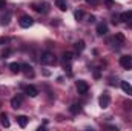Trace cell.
Instances as JSON below:
<instances>
[{"mask_svg": "<svg viewBox=\"0 0 132 131\" xmlns=\"http://www.w3.org/2000/svg\"><path fill=\"white\" fill-rule=\"evenodd\" d=\"M40 62H42V65H55V63H57V57H55L52 53L45 51V53H42V56H40Z\"/></svg>", "mask_w": 132, "mask_h": 131, "instance_id": "6da1fadb", "label": "cell"}, {"mask_svg": "<svg viewBox=\"0 0 132 131\" xmlns=\"http://www.w3.org/2000/svg\"><path fill=\"white\" fill-rule=\"evenodd\" d=\"M31 6L34 11H37L40 14H46L49 11V3H46V2H34Z\"/></svg>", "mask_w": 132, "mask_h": 131, "instance_id": "7a4b0ae2", "label": "cell"}, {"mask_svg": "<svg viewBox=\"0 0 132 131\" xmlns=\"http://www.w3.org/2000/svg\"><path fill=\"white\" fill-rule=\"evenodd\" d=\"M32 23H34V19L29 17V16H22L20 20H19V25L22 28H29V26H32Z\"/></svg>", "mask_w": 132, "mask_h": 131, "instance_id": "3957f363", "label": "cell"}, {"mask_svg": "<svg viewBox=\"0 0 132 131\" xmlns=\"http://www.w3.org/2000/svg\"><path fill=\"white\" fill-rule=\"evenodd\" d=\"M98 103H100V106H101L103 110L108 108L109 103H111V96H109V93H103V94L100 96V99H98Z\"/></svg>", "mask_w": 132, "mask_h": 131, "instance_id": "277c9868", "label": "cell"}, {"mask_svg": "<svg viewBox=\"0 0 132 131\" xmlns=\"http://www.w3.org/2000/svg\"><path fill=\"white\" fill-rule=\"evenodd\" d=\"M75 86H77L78 94H86L88 90H89V85H88V82H85V80H78V82L75 83Z\"/></svg>", "mask_w": 132, "mask_h": 131, "instance_id": "5b68a950", "label": "cell"}, {"mask_svg": "<svg viewBox=\"0 0 132 131\" xmlns=\"http://www.w3.org/2000/svg\"><path fill=\"white\" fill-rule=\"evenodd\" d=\"M120 65L125 69H131L132 68V57L131 56H121L120 57Z\"/></svg>", "mask_w": 132, "mask_h": 131, "instance_id": "8992f818", "label": "cell"}, {"mask_svg": "<svg viewBox=\"0 0 132 131\" xmlns=\"http://www.w3.org/2000/svg\"><path fill=\"white\" fill-rule=\"evenodd\" d=\"M25 94L29 96V97H37L38 96V90L34 85H26L25 86Z\"/></svg>", "mask_w": 132, "mask_h": 131, "instance_id": "52a82bcc", "label": "cell"}, {"mask_svg": "<svg viewBox=\"0 0 132 131\" xmlns=\"http://www.w3.org/2000/svg\"><path fill=\"white\" fill-rule=\"evenodd\" d=\"M120 20H121V22H125V23H129V22H132V11L121 12V14H120Z\"/></svg>", "mask_w": 132, "mask_h": 131, "instance_id": "ba28073f", "label": "cell"}, {"mask_svg": "<svg viewBox=\"0 0 132 131\" xmlns=\"http://www.w3.org/2000/svg\"><path fill=\"white\" fill-rule=\"evenodd\" d=\"M22 71L25 72V76L26 77H34V69H32V66H29V65H22Z\"/></svg>", "mask_w": 132, "mask_h": 131, "instance_id": "9c48e42d", "label": "cell"}, {"mask_svg": "<svg viewBox=\"0 0 132 131\" xmlns=\"http://www.w3.org/2000/svg\"><path fill=\"white\" fill-rule=\"evenodd\" d=\"M108 33V25L104 23V22H101L97 25V34L98 35H104V34Z\"/></svg>", "mask_w": 132, "mask_h": 131, "instance_id": "30bf717a", "label": "cell"}, {"mask_svg": "<svg viewBox=\"0 0 132 131\" xmlns=\"http://www.w3.org/2000/svg\"><path fill=\"white\" fill-rule=\"evenodd\" d=\"M120 86H121V90H123L126 94L132 96V85H131V83H128V82H121V83H120Z\"/></svg>", "mask_w": 132, "mask_h": 131, "instance_id": "8fae6325", "label": "cell"}, {"mask_svg": "<svg viewBox=\"0 0 132 131\" xmlns=\"http://www.w3.org/2000/svg\"><path fill=\"white\" fill-rule=\"evenodd\" d=\"M69 111H71V114H78V113L81 111V106H80L78 103H72V105L69 106Z\"/></svg>", "mask_w": 132, "mask_h": 131, "instance_id": "7c38bea8", "label": "cell"}, {"mask_svg": "<svg viewBox=\"0 0 132 131\" xmlns=\"http://www.w3.org/2000/svg\"><path fill=\"white\" fill-rule=\"evenodd\" d=\"M17 123H19L22 128H25V127L28 125V117H26V116H19V117H17Z\"/></svg>", "mask_w": 132, "mask_h": 131, "instance_id": "4fadbf2b", "label": "cell"}, {"mask_svg": "<svg viewBox=\"0 0 132 131\" xmlns=\"http://www.w3.org/2000/svg\"><path fill=\"white\" fill-rule=\"evenodd\" d=\"M20 105H22V99L20 97H12L11 99V106H12V108L17 110V108H20Z\"/></svg>", "mask_w": 132, "mask_h": 131, "instance_id": "5bb4252c", "label": "cell"}, {"mask_svg": "<svg viewBox=\"0 0 132 131\" xmlns=\"http://www.w3.org/2000/svg\"><path fill=\"white\" fill-rule=\"evenodd\" d=\"M55 5L60 11H66L68 9V5H66V0H55Z\"/></svg>", "mask_w": 132, "mask_h": 131, "instance_id": "9a60e30c", "label": "cell"}, {"mask_svg": "<svg viewBox=\"0 0 132 131\" xmlns=\"http://www.w3.org/2000/svg\"><path fill=\"white\" fill-rule=\"evenodd\" d=\"M9 69H11L14 74H17V72H20V71H22V65L14 62V63H11V65H9Z\"/></svg>", "mask_w": 132, "mask_h": 131, "instance_id": "2e32d148", "label": "cell"}, {"mask_svg": "<svg viewBox=\"0 0 132 131\" xmlns=\"http://www.w3.org/2000/svg\"><path fill=\"white\" fill-rule=\"evenodd\" d=\"M0 123H2V127H5V128L9 127V120H8V117H6V114H0Z\"/></svg>", "mask_w": 132, "mask_h": 131, "instance_id": "e0dca14e", "label": "cell"}, {"mask_svg": "<svg viewBox=\"0 0 132 131\" xmlns=\"http://www.w3.org/2000/svg\"><path fill=\"white\" fill-rule=\"evenodd\" d=\"M108 43H109V45H111L112 48H117L115 45H118V43H121V42H120V40H118V39H117V37L114 35V37H111V39H108Z\"/></svg>", "mask_w": 132, "mask_h": 131, "instance_id": "ac0fdd59", "label": "cell"}, {"mask_svg": "<svg viewBox=\"0 0 132 131\" xmlns=\"http://www.w3.org/2000/svg\"><path fill=\"white\" fill-rule=\"evenodd\" d=\"M72 60H74V54H72V53H65V54H63V62L71 63Z\"/></svg>", "mask_w": 132, "mask_h": 131, "instance_id": "d6986e66", "label": "cell"}, {"mask_svg": "<svg viewBox=\"0 0 132 131\" xmlns=\"http://www.w3.org/2000/svg\"><path fill=\"white\" fill-rule=\"evenodd\" d=\"M75 48H77L78 53H81V51L85 49V42H83V40H78V42L75 43Z\"/></svg>", "mask_w": 132, "mask_h": 131, "instance_id": "ffe728a7", "label": "cell"}, {"mask_svg": "<svg viewBox=\"0 0 132 131\" xmlns=\"http://www.w3.org/2000/svg\"><path fill=\"white\" fill-rule=\"evenodd\" d=\"M9 19H11V14L8 12L6 16H3V17H2V25H8V23H9Z\"/></svg>", "mask_w": 132, "mask_h": 131, "instance_id": "44dd1931", "label": "cell"}, {"mask_svg": "<svg viewBox=\"0 0 132 131\" xmlns=\"http://www.w3.org/2000/svg\"><path fill=\"white\" fill-rule=\"evenodd\" d=\"M115 37H117V39H118V40H120V42H121V43H123V42H125V35H123V34L117 33V34H115Z\"/></svg>", "mask_w": 132, "mask_h": 131, "instance_id": "7402d4cb", "label": "cell"}, {"mask_svg": "<svg viewBox=\"0 0 132 131\" xmlns=\"http://www.w3.org/2000/svg\"><path fill=\"white\" fill-rule=\"evenodd\" d=\"M81 17H83V11H77V12H75V19H77V20H80Z\"/></svg>", "mask_w": 132, "mask_h": 131, "instance_id": "603a6c76", "label": "cell"}, {"mask_svg": "<svg viewBox=\"0 0 132 131\" xmlns=\"http://www.w3.org/2000/svg\"><path fill=\"white\" fill-rule=\"evenodd\" d=\"M9 54H11V49H5V51L2 53V57H5V59H6V57H8Z\"/></svg>", "mask_w": 132, "mask_h": 131, "instance_id": "cb8c5ba5", "label": "cell"}, {"mask_svg": "<svg viewBox=\"0 0 132 131\" xmlns=\"http://www.w3.org/2000/svg\"><path fill=\"white\" fill-rule=\"evenodd\" d=\"M86 3H89V5H98L100 0H85Z\"/></svg>", "mask_w": 132, "mask_h": 131, "instance_id": "d4e9b609", "label": "cell"}, {"mask_svg": "<svg viewBox=\"0 0 132 131\" xmlns=\"http://www.w3.org/2000/svg\"><path fill=\"white\" fill-rule=\"evenodd\" d=\"M8 42H9V39H8V37H2V39H0V45H3V43H8Z\"/></svg>", "mask_w": 132, "mask_h": 131, "instance_id": "484cf974", "label": "cell"}, {"mask_svg": "<svg viewBox=\"0 0 132 131\" xmlns=\"http://www.w3.org/2000/svg\"><path fill=\"white\" fill-rule=\"evenodd\" d=\"M5 8H6V2H5V0H0V11L5 9Z\"/></svg>", "mask_w": 132, "mask_h": 131, "instance_id": "4316f807", "label": "cell"}, {"mask_svg": "<svg viewBox=\"0 0 132 131\" xmlns=\"http://www.w3.org/2000/svg\"><path fill=\"white\" fill-rule=\"evenodd\" d=\"M88 22H91V23H92V22H95V17H94V16H91V17L88 19Z\"/></svg>", "mask_w": 132, "mask_h": 131, "instance_id": "83f0119b", "label": "cell"}, {"mask_svg": "<svg viewBox=\"0 0 132 131\" xmlns=\"http://www.w3.org/2000/svg\"><path fill=\"white\" fill-rule=\"evenodd\" d=\"M0 106H2V103H0Z\"/></svg>", "mask_w": 132, "mask_h": 131, "instance_id": "f1b7e54d", "label": "cell"}]
</instances>
